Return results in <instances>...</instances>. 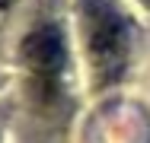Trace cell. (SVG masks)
I'll use <instances>...</instances> for the list:
<instances>
[{"instance_id":"4","label":"cell","mask_w":150,"mask_h":143,"mask_svg":"<svg viewBox=\"0 0 150 143\" xmlns=\"http://www.w3.org/2000/svg\"><path fill=\"white\" fill-rule=\"evenodd\" d=\"M144 3H147V6H150V0H144Z\"/></svg>"},{"instance_id":"3","label":"cell","mask_w":150,"mask_h":143,"mask_svg":"<svg viewBox=\"0 0 150 143\" xmlns=\"http://www.w3.org/2000/svg\"><path fill=\"white\" fill-rule=\"evenodd\" d=\"M10 3H13V0H0V10H6V6H10Z\"/></svg>"},{"instance_id":"1","label":"cell","mask_w":150,"mask_h":143,"mask_svg":"<svg viewBox=\"0 0 150 143\" xmlns=\"http://www.w3.org/2000/svg\"><path fill=\"white\" fill-rule=\"evenodd\" d=\"M86 48H90L93 73L102 86L115 83L128 64V29L125 19L109 6V0H86Z\"/></svg>"},{"instance_id":"2","label":"cell","mask_w":150,"mask_h":143,"mask_svg":"<svg viewBox=\"0 0 150 143\" xmlns=\"http://www.w3.org/2000/svg\"><path fill=\"white\" fill-rule=\"evenodd\" d=\"M23 57L42 80H54L64 67V35L54 26L32 29L23 41Z\"/></svg>"}]
</instances>
